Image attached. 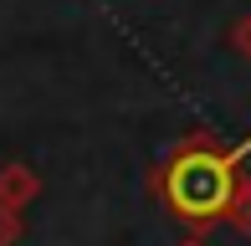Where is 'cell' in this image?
Instances as JSON below:
<instances>
[{"instance_id": "obj_1", "label": "cell", "mask_w": 251, "mask_h": 246, "mask_svg": "<svg viewBox=\"0 0 251 246\" xmlns=\"http://www.w3.org/2000/svg\"><path fill=\"white\" fill-rule=\"evenodd\" d=\"M246 159H251V139L221 144L215 133L195 128L154 164L149 190L195 236L215 226H236L241 236H251V164Z\"/></svg>"}, {"instance_id": "obj_2", "label": "cell", "mask_w": 251, "mask_h": 246, "mask_svg": "<svg viewBox=\"0 0 251 246\" xmlns=\"http://www.w3.org/2000/svg\"><path fill=\"white\" fill-rule=\"evenodd\" d=\"M41 195V174L31 170L26 159H5L0 164V205L5 210H21L26 216V205Z\"/></svg>"}, {"instance_id": "obj_3", "label": "cell", "mask_w": 251, "mask_h": 246, "mask_svg": "<svg viewBox=\"0 0 251 246\" xmlns=\"http://www.w3.org/2000/svg\"><path fill=\"white\" fill-rule=\"evenodd\" d=\"M21 241H26V216L0 205V246H21Z\"/></svg>"}, {"instance_id": "obj_4", "label": "cell", "mask_w": 251, "mask_h": 246, "mask_svg": "<svg viewBox=\"0 0 251 246\" xmlns=\"http://www.w3.org/2000/svg\"><path fill=\"white\" fill-rule=\"evenodd\" d=\"M231 51L251 62V10H246L241 21H236V26H231Z\"/></svg>"}, {"instance_id": "obj_5", "label": "cell", "mask_w": 251, "mask_h": 246, "mask_svg": "<svg viewBox=\"0 0 251 246\" xmlns=\"http://www.w3.org/2000/svg\"><path fill=\"white\" fill-rule=\"evenodd\" d=\"M179 246H205V241H200V236H190V241H179Z\"/></svg>"}]
</instances>
